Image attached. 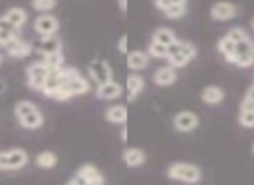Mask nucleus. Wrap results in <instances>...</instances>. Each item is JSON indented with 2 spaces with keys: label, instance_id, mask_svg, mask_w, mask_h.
Wrapping results in <instances>:
<instances>
[{
  "label": "nucleus",
  "instance_id": "f257e3e1",
  "mask_svg": "<svg viewBox=\"0 0 254 185\" xmlns=\"http://www.w3.org/2000/svg\"><path fill=\"white\" fill-rule=\"evenodd\" d=\"M14 114L18 117L19 124L25 129H39L44 124V115L39 110L35 103L28 100H21L16 103L14 107Z\"/></svg>",
  "mask_w": 254,
  "mask_h": 185
},
{
  "label": "nucleus",
  "instance_id": "7ed1b4c3",
  "mask_svg": "<svg viewBox=\"0 0 254 185\" xmlns=\"http://www.w3.org/2000/svg\"><path fill=\"white\" fill-rule=\"evenodd\" d=\"M167 175L169 178L176 182H183V184H188V185H193V184H198L202 180V171L198 166L195 164H190V163H174L169 166L167 170Z\"/></svg>",
  "mask_w": 254,
  "mask_h": 185
},
{
  "label": "nucleus",
  "instance_id": "2eb2a0df",
  "mask_svg": "<svg viewBox=\"0 0 254 185\" xmlns=\"http://www.w3.org/2000/svg\"><path fill=\"white\" fill-rule=\"evenodd\" d=\"M176 79H178L176 68H173L171 65H167V67H160L159 70L153 74V82H155L157 86H162V88H166V86H173L174 82H176Z\"/></svg>",
  "mask_w": 254,
  "mask_h": 185
},
{
  "label": "nucleus",
  "instance_id": "ea45409f",
  "mask_svg": "<svg viewBox=\"0 0 254 185\" xmlns=\"http://www.w3.org/2000/svg\"><path fill=\"white\" fill-rule=\"evenodd\" d=\"M0 63H2V56H0Z\"/></svg>",
  "mask_w": 254,
  "mask_h": 185
},
{
  "label": "nucleus",
  "instance_id": "bb28decb",
  "mask_svg": "<svg viewBox=\"0 0 254 185\" xmlns=\"http://www.w3.org/2000/svg\"><path fill=\"white\" fill-rule=\"evenodd\" d=\"M63 61H64L63 53L46 54V56L42 58V63L46 65L49 70H56V68H61V67H63Z\"/></svg>",
  "mask_w": 254,
  "mask_h": 185
},
{
  "label": "nucleus",
  "instance_id": "f704fd0d",
  "mask_svg": "<svg viewBox=\"0 0 254 185\" xmlns=\"http://www.w3.org/2000/svg\"><path fill=\"white\" fill-rule=\"evenodd\" d=\"M119 4H120V9L126 12L127 11V0H119Z\"/></svg>",
  "mask_w": 254,
  "mask_h": 185
},
{
  "label": "nucleus",
  "instance_id": "58836bf2",
  "mask_svg": "<svg viewBox=\"0 0 254 185\" xmlns=\"http://www.w3.org/2000/svg\"><path fill=\"white\" fill-rule=\"evenodd\" d=\"M253 154H254V143H253Z\"/></svg>",
  "mask_w": 254,
  "mask_h": 185
},
{
  "label": "nucleus",
  "instance_id": "5701e85b",
  "mask_svg": "<svg viewBox=\"0 0 254 185\" xmlns=\"http://www.w3.org/2000/svg\"><path fill=\"white\" fill-rule=\"evenodd\" d=\"M152 40H155V42L169 47V46H173L178 39H176V33H174L171 28H167V26H160V28H157L155 32H153Z\"/></svg>",
  "mask_w": 254,
  "mask_h": 185
},
{
  "label": "nucleus",
  "instance_id": "c756f323",
  "mask_svg": "<svg viewBox=\"0 0 254 185\" xmlns=\"http://www.w3.org/2000/svg\"><path fill=\"white\" fill-rule=\"evenodd\" d=\"M148 54L152 58H157V60H162V58H167V47L152 40L148 46Z\"/></svg>",
  "mask_w": 254,
  "mask_h": 185
},
{
  "label": "nucleus",
  "instance_id": "9b49d317",
  "mask_svg": "<svg viewBox=\"0 0 254 185\" xmlns=\"http://www.w3.org/2000/svg\"><path fill=\"white\" fill-rule=\"evenodd\" d=\"M89 74H91L92 81L98 82V86L105 84V82L113 81L112 68H110V65L106 63L105 60H96V61H92L91 67H89Z\"/></svg>",
  "mask_w": 254,
  "mask_h": 185
},
{
  "label": "nucleus",
  "instance_id": "473e14b6",
  "mask_svg": "<svg viewBox=\"0 0 254 185\" xmlns=\"http://www.w3.org/2000/svg\"><path fill=\"white\" fill-rule=\"evenodd\" d=\"M244 100H247V101H251V103H254V84L251 86L249 89H247V92H246V96H244Z\"/></svg>",
  "mask_w": 254,
  "mask_h": 185
},
{
  "label": "nucleus",
  "instance_id": "a211bd4d",
  "mask_svg": "<svg viewBox=\"0 0 254 185\" xmlns=\"http://www.w3.org/2000/svg\"><path fill=\"white\" fill-rule=\"evenodd\" d=\"M145 89V81H143L141 75L138 74H131L127 77V92H129V96L127 100L132 101L138 98V94H141V91Z\"/></svg>",
  "mask_w": 254,
  "mask_h": 185
},
{
  "label": "nucleus",
  "instance_id": "f3484780",
  "mask_svg": "<svg viewBox=\"0 0 254 185\" xmlns=\"http://www.w3.org/2000/svg\"><path fill=\"white\" fill-rule=\"evenodd\" d=\"M122 161L127 164V166L136 168V166H141L143 163L146 161V156L141 149L138 147H131V149H126L122 154Z\"/></svg>",
  "mask_w": 254,
  "mask_h": 185
},
{
  "label": "nucleus",
  "instance_id": "6e6552de",
  "mask_svg": "<svg viewBox=\"0 0 254 185\" xmlns=\"http://www.w3.org/2000/svg\"><path fill=\"white\" fill-rule=\"evenodd\" d=\"M173 122H174V128H176V131H180V133H190V131H193V129H197L198 124H200V121H198V115L195 114V112H191V110L178 112V114L174 115Z\"/></svg>",
  "mask_w": 254,
  "mask_h": 185
},
{
  "label": "nucleus",
  "instance_id": "e433bc0d",
  "mask_svg": "<svg viewBox=\"0 0 254 185\" xmlns=\"http://www.w3.org/2000/svg\"><path fill=\"white\" fill-rule=\"evenodd\" d=\"M66 185H78V184L73 180V178H71V180H68V182H66Z\"/></svg>",
  "mask_w": 254,
  "mask_h": 185
},
{
  "label": "nucleus",
  "instance_id": "6ab92c4d",
  "mask_svg": "<svg viewBox=\"0 0 254 185\" xmlns=\"http://www.w3.org/2000/svg\"><path fill=\"white\" fill-rule=\"evenodd\" d=\"M7 54L11 58H18V60H21V58H26L30 53H32V46H30L28 42H25V40L21 39H16L14 42H11L7 47Z\"/></svg>",
  "mask_w": 254,
  "mask_h": 185
},
{
  "label": "nucleus",
  "instance_id": "393cba45",
  "mask_svg": "<svg viewBox=\"0 0 254 185\" xmlns=\"http://www.w3.org/2000/svg\"><path fill=\"white\" fill-rule=\"evenodd\" d=\"M218 51L225 56V60L228 61V63L232 61L233 54H235V42H233L232 37H230L228 33L218 40Z\"/></svg>",
  "mask_w": 254,
  "mask_h": 185
},
{
  "label": "nucleus",
  "instance_id": "4468645a",
  "mask_svg": "<svg viewBox=\"0 0 254 185\" xmlns=\"http://www.w3.org/2000/svg\"><path fill=\"white\" fill-rule=\"evenodd\" d=\"M18 33H19V28H16L14 25H11L7 19L0 18V46L7 47L11 42H14L16 39H19Z\"/></svg>",
  "mask_w": 254,
  "mask_h": 185
},
{
  "label": "nucleus",
  "instance_id": "20e7f679",
  "mask_svg": "<svg viewBox=\"0 0 254 185\" xmlns=\"http://www.w3.org/2000/svg\"><path fill=\"white\" fill-rule=\"evenodd\" d=\"M28 163V154L23 149H11L0 152V171L21 170Z\"/></svg>",
  "mask_w": 254,
  "mask_h": 185
},
{
  "label": "nucleus",
  "instance_id": "c9c22d12",
  "mask_svg": "<svg viewBox=\"0 0 254 185\" xmlns=\"http://www.w3.org/2000/svg\"><path fill=\"white\" fill-rule=\"evenodd\" d=\"M127 138V129H126V126H124V129H122V140H126Z\"/></svg>",
  "mask_w": 254,
  "mask_h": 185
},
{
  "label": "nucleus",
  "instance_id": "72a5a7b5",
  "mask_svg": "<svg viewBox=\"0 0 254 185\" xmlns=\"http://www.w3.org/2000/svg\"><path fill=\"white\" fill-rule=\"evenodd\" d=\"M119 49H120V53L127 54V37H126V35H124L122 39H120V42H119Z\"/></svg>",
  "mask_w": 254,
  "mask_h": 185
},
{
  "label": "nucleus",
  "instance_id": "39448f33",
  "mask_svg": "<svg viewBox=\"0 0 254 185\" xmlns=\"http://www.w3.org/2000/svg\"><path fill=\"white\" fill-rule=\"evenodd\" d=\"M63 86L71 94V98L80 96V94L89 91V82L82 77L77 68H66V81L63 82Z\"/></svg>",
  "mask_w": 254,
  "mask_h": 185
},
{
  "label": "nucleus",
  "instance_id": "1a4fd4ad",
  "mask_svg": "<svg viewBox=\"0 0 254 185\" xmlns=\"http://www.w3.org/2000/svg\"><path fill=\"white\" fill-rule=\"evenodd\" d=\"M64 81H66V68L61 67V68H56V70H49L46 81H44L42 92L46 94V96L53 98V94L56 92V89L61 88Z\"/></svg>",
  "mask_w": 254,
  "mask_h": 185
},
{
  "label": "nucleus",
  "instance_id": "412c9836",
  "mask_svg": "<svg viewBox=\"0 0 254 185\" xmlns=\"http://www.w3.org/2000/svg\"><path fill=\"white\" fill-rule=\"evenodd\" d=\"M105 117L112 124H126L127 121V108L124 105H112L106 108Z\"/></svg>",
  "mask_w": 254,
  "mask_h": 185
},
{
  "label": "nucleus",
  "instance_id": "423d86ee",
  "mask_svg": "<svg viewBox=\"0 0 254 185\" xmlns=\"http://www.w3.org/2000/svg\"><path fill=\"white\" fill-rule=\"evenodd\" d=\"M73 180L78 185H103L105 184V177L103 173L92 164H84L78 168V171L75 173Z\"/></svg>",
  "mask_w": 254,
  "mask_h": 185
},
{
  "label": "nucleus",
  "instance_id": "f03ea898",
  "mask_svg": "<svg viewBox=\"0 0 254 185\" xmlns=\"http://www.w3.org/2000/svg\"><path fill=\"white\" fill-rule=\"evenodd\" d=\"M197 56V47L191 42H181L176 40L173 46L167 47V58L169 65L173 68H183L190 63L193 58Z\"/></svg>",
  "mask_w": 254,
  "mask_h": 185
},
{
  "label": "nucleus",
  "instance_id": "2f4dec72",
  "mask_svg": "<svg viewBox=\"0 0 254 185\" xmlns=\"http://www.w3.org/2000/svg\"><path fill=\"white\" fill-rule=\"evenodd\" d=\"M188 0H155V5L160 9V11H164V9L171 7V5H180V4H185L187 5Z\"/></svg>",
  "mask_w": 254,
  "mask_h": 185
},
{
  "label": "nucleus",
  "instance_id": "9d476101",
  "mask_svg": "<svg viewBox=\"0 0 254 185\" xmlns=\"http://www.w3.org/2000/svg\"><path fill=\"white\" fill-rule=\"evenodd\" d=\"M33 28L40 37H51L60 30V21L53 14H40L33 23Z\"/></svg>",
  "mask_w": 254,
  "mask_h": 185
},
{
  "label": "nucleus",
  "instance_id": "dca6fc26",
  "mask_svg": "<svg viewBox=\"0 0 254 185\" xmlns=\"http://www.w3.org/2000/svg\"><path fill=\"white\" fill-rule=\"evenodd\" d=\"M200 98L207 105H219L225 100V91L219 86H205L200 92Z\"/></svg>",
  "mask_w": 254,
  "mask_h": 185
},
{
  "label": "nucleus",
  "instance_id": "ddd939ff",
  "mask_svg": "<svg viewBox=\"0 0 254 185\" xmlns=\"http://www.w3.org/2000/svg\"><path fill=\"white\" fill-rule=\"evenodd\" d=\"M96 96H98L99 100H115V98L122 96V86L115 81L105 82V84L98 86Z\"/></svg>",
  "mask_w": 254,
  "mask_h": 185
},
{
  "label": "nucleus",
  "instance_id": "cd10ccee",
  "mask_svg": "<svg viewBox=\"0 0 254 185\" xmlns=\"http://www.w3.org/2000/svg\"><path fill=\"white\" fill-rule=\"evenodd\" d=\"M239 124L244 128H254V108H240Z\"/></svg>",
  "mask_w": 254,
  "mask_h": 185
},
{
  "label": "nucleus",
  "instance_id": "aec40b11",
  "mask_svg": "<svg viewBox=\"0 0 254 185\" xmlns=\"http://www.w3.org/2000/svg\"><path fill=\"white\" fill-rule=\"evenodd\" d=\"M127 67L131 70H145L148 67V54L143 53V51H132V53L127 54Z\"/></svg>",
  "mask_w": 254,
  "mask_h": 185
},
{
  "label": "nucleus",
  "instance_id": "f8f14e48",
  "mask_svg": "<svg viewBox=\"0 0 254 185\" xmlns=\"http://www.w3.org/2000/svg\"><path fill=\"white\" fill-rule=\"evenodd\" d=\"M237 12H239V9L232 2H216L211 7V18L216 21H228V19L235 18Z\"/></svg>",
  "mask_w": 254,
  "mask_h": 185
},
{
  "label": "nucleus",
  "instance_id": "7c9ffc66",
  "mask_svg": "<svg viewBox=\"0 0 254 185\" xmlns=\"http://www.w3.org/2000/svg\"><path fill=\"white\" fill-rule=\"evenodd\" d=\"M54 5H56V0H32V7L44 14L54 9Z\"/></svg>",
  "mask_w": 254,
  "mask_h": 185
},
{
  "label": "nucleus",
  "instance_id": "a878e982",
  "mask_svg": "<svg viewBox=\"0 0 254 185\" xmlns=\"http://www.w3.org/2000/svg\"><path fill=\"white\" fill-rule=\"evenodd\" d=\"M58 163V157L54 152H49V150H46V152H40L39 156L35 157V164L39 168H44V170H51V168H54Z\"/></svg>",
  "mask_w": 254,
  "mask_h": 185
},
{
  "label": "nucleus",
  "instance_id": "4c0bfd02",
  "mask_svg": "<svg viewBox=\"0 0 254 185\" xmlns=\"http://www.w3.org/2000/svg\"><path fill=\"white\" fill-rule=\"evenodd\" d=\"M251 26H253V28H254V18H253V21H251Z\"/></svg>",
  "mask_w": 254,
  "mask_h": 185
},
{
  "label": "nucleus",
  "instance_id": "c85d7f7f",
  "mask_svg": "<svg viewBox=\"0 0 254 185\" xmlns=\"http://www.w3.org/2000/svg\"><path fill=\"white\" fill-rule=\"evenodd\" d=\"M162 12L166 14V18H169V19H180V18H183V16L187 14V5H185V4L171 5V7L164 9Z\"/></svg>",
  "mask_w": 254,
  "mask_h": 185
},
{
  "label": "nucleus",
  "instance_id": "0eeeda50",
  "mask_svg": "<svg viewBox=\"0 0 254 185\" xmlns=\"http://www.w3.org/2000/svg\"><path fill=\"white\" fill-rule=\"evenodd\" d=\"M47 74H49V68L42 63V61H37L32 63L26 68V79H28V86L35 91H42L44 81H46Z\"/></svg>",
  "mask_w": 254,
  "mask_h": 185
},
{
  "label": "nucleus",
  "instance_id": "b1692460",
  "mask_svg": "<svg viewBox=\"0 0 254 185\" xmlns=\"http://www.w3.org/2000/svg\"><path fill=\"white\" fill-rule=\"evenodd\" d=\"M2 18L7 19V21L11 23V25H14L16 28H21V26L26 23L28 14H26V11H25V9H21V7H11L4 16H2Z\"/></svg>",
  "mask_w": 254,
  "mask_h": 185
},
{
  "label": "nucleus",
  "instance_id": "4be33fe9",
  "mask_svg": "<svg viewBox=\"0 0 254 185\" xmlns=\"http://www.w3.org/2000/svg\"><path fill=\"white\" fill-rule=\"evenodd\" d=\"M39 51L42 53V56L46 54H54V53H61V40L58 37L51 35V37H42L39 42Z\"/></svg>",
  "mask_w": 254,
  "mask_h": 185
}]
</instances>
